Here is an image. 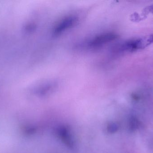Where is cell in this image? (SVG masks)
Listing matches in <instances>:
<instances>
[{
    "label": "cell",
    "instance_id": "cell-1",
    "mask_svg": "<svg viewBox=\"0 0 153 153\" xmlns=\"http://www.w3.org/2000/svg\"><path fill=\"white\" fill-rule=\"evenodd\" d=\"M153 44V34L127 40L121 46L122 50L133 52L145 49Z\"/></svg>",
    "mask_w": 153,
    "mask_h": 153
},
{
    "label": "cell",
    "instance_id": "cell-2",
    "mask_svg": "<svg viewBox=\"0 0 153 153\" xmlns=\"http://www.w3.org/2000/svg\"><path fill=\"white\" fill-rule=\"evenodd\" d=\"M77 22L76 17L72 15L66 16L60 20L55 25L53 33L55 35H59L74 27Z\"/></svg>",
    "mask_w": 153,
    "mask_h": 153
},
{
    "label": "cell",
    "instance_id": "cell-3",
    "mask_svg": "<svg viewBox=\"0 0 153 153\" xmlns=\"http://www.w3.org/2000/svg\"><path fill=\"white\" fill-rule=\"evenodd\" d=\"M117 37V35L113 32L103 33L93 38L89 42V46L93 48L101 46L115 40Z\"/></svg>",
    "mask_w": 153,
    "mask_h": 153
},
{
    "label": "cell",
    "instance_id": "cell-4",
    "mask_svg": "<svg viewBox=\"0 0 153 153\" xmlns=\"http://www.w3.org/2000/svg\"><path fill=\"white\" fill-rule=\"evenodd\" d=\"M139 123L137 119L134 117L131 118L129 121V128L131 130H134L136 129L138 127Z\"/></svg>",
    "mask_w": 153,
    "mask_h": 153
},
{
    "label": "cell",
    "instance_id": "cell-5",
    "mask_svg": "<svg viewBox=\"0 0 153 153\" xmlns=\"http://www.w3.org/2000/svg\"><path fill=\"white\" fill-rule=\"evenodd\" d=\"M118 128V126L117 124L112 123L109 125L108 130L111 133H114L117 130Z\"/></svg>",
    "mask_w": 153,
    "mask_h": 153
},
{
    "label": "cell",
    "instance_id": "cell-6",
    "mask_svg": "<svg viewBox=\"0 0 153 153\" xmlns=\"http://www.w3.org/2000/svg\"><path fill=\"white\" fill-rule=\"evenodd\" d=\"M143 13L145 14H146V13L148 14L149 13H151L153 14V4L146 8L144 10Z\"/></svg>",
    "mask_w": 153,
    "mask_h": 153
}]
</instances>
